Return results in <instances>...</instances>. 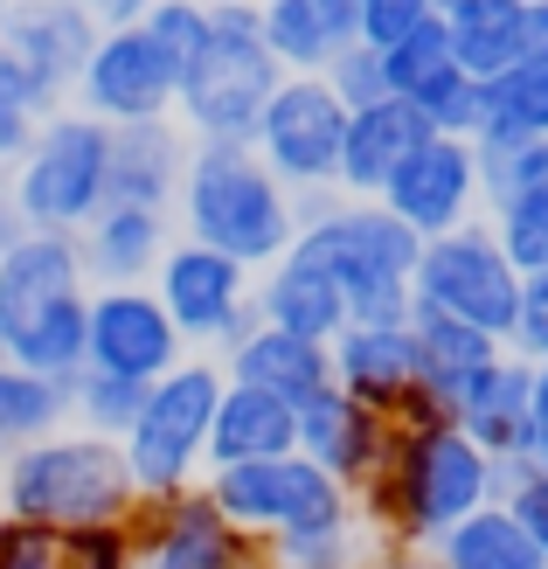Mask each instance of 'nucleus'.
<instances>
[{"instance_id": "4", "label": "nucleus", "mask_w": 548, "mask_h": 569, "mask_svg": "<svg viewBox=\"0 0 548 569\" xmlns=\"http://www.w3.org/2000/svg\"><path fill=\"white\" fill-rule=\"evenodd\" d=\"M340 292H348V320L361 327H410V278L424 258V237L410 222H396L382 202H340L333 216L306 222L299 243Z\"/></svg>"}, {"instance_id": "8", "label": "nucleus", "mask_w": 548, "mask_h": 569, "mask_svg": "<svg viewBox=\"0 0 548 569\" xmlns=\"http://www.w3.org/2000/svg\"><path fill=\"white\" fill-rule=\"evenodd\" d=\"M410 299L424 312H445V320H466L479 333L507 340L514 333V306H521V271L500 250L494 222H466V230L424 237V258L410 278Z\"/></svg>"}, {"instance_id": "21", "label": "nucleus", "mask_w": 548, "mask_h": 569, "mask_svg": "<svg viewBox=\"0 0 548 569\" xmlns=\"http://www.w3.org/2000/svg\"><path fill=\"white\" fill-rule=\"evenodd\" d=\"M424 139H430V119L410 98H382V104L348 111V139H340V194H348V202H375L382 181L424 147Z\"/></svg>"}, {"instance_id": "11", "label": "nucleus", "mask_w": 548, "mask_h": 569, "mask_svg": "<svg viewBox=\"0 0 548 569\" xmlns=\"http://www.w3.org/2000/svg\"><path fill=\"white\" fill-rule=\"evenodd\" d=\"M340 139H348V104L333 98V83L285 77L250 132V147L285 188L306 194V188H340Z\"/></svg>"}, {"instance_id": "13", "label": "nucleus", "mask_w": 548, "mask_h": 569, "mask_svg": "<svg viewBox=\"0 0 548 569\" xmlns=\"http://www.w3.org/2000/svg\"><path fill=\"white\" fill-rule=\"evenodd\" d=\"M147 284H153V299L167 306V320H175V333L188 340V348H216V340L250 312L257 271L237 264V258H222V250H209V243H195V237H175Z\"/></svg>"}, {"instance_id": "43", "label": "nucleus", "mask_w": 548, "mask_h": 569, "mask_svg": "<svg viewBox=\"0 0 548 569\" xmlns=\"http://www.w3.org/2000/svg\"><path fill=\"white\" fill-rule=\"evenodd\" d=\"M507 355H521V361H548V264H541V271H521V306H514Z\"/></svg>"}, {"instance_id": "9", "label": "nucleus", "mask_w": 548, "mask_h": 569, "mask_svg": "<svg viewBox=\"0 0 548 569\" xmlns=\"http://www.w3.org/2000/svg\"><path fill=\"white\" fill-rule=\"evenodd\" d=\"M209 493H216V507H222L229 521L257 528L265 542L355 521V493L340 487L327 466H312L306 451H285V459H250V466H222V472H209Z\"/></svg>"}, {"instance_id": "5", "label": "nucleus", "mask_w": 548, "mask_h": 569, "mask_svg": "<svg viewBox=\"0 0 548 569\" xmlns=\"http://www.w3.org/2000/svg\"><path fill=\"white\" fill-rule=\"evenodd\" d=\"M209 49L181 70V126L195 139H243L265 119L271 91L285 83V63L265 49V14L257 0H209Z\"/></svg>"}, {"instance_id": "10", "label": "nucleus", "mask_w": 548, "mask_h": 569, "mask_svg": "<svg viewBox=\"0 0 548 569\" xmlns=\"http://www.w3.org/2000/svg\"><path fill=\"white\" fill-rule=\"evenodd\" d=\"M126 521L139 542V569H278L271 542L257 528L229 521L209 487L139 493Z\"/></svg>"}, {"instance_id": "40", "label": "nucleus", "mask_w": 548, "mask_h": 569, "mask_svg": "<svg viewBox=\"0 0 548 569\" xmlns=\"http://www.w3.org/2000/svg\"><path fill=\"white\" fill-rule=\"evenodd\" d=\"M500 507L535 535V549L548 556V466H535V459H500Z\"/></svg>"}, {"instance_id": "30", "label": "nucleus", "mask_w": 548, "mask_h": 569, "mask_svg": "<svg viewBox=\"0 0 548 569\" xmlns=\"http://www.w3.org/2000/svg\"><path fill=\"white\" fill-rule=\"evenodd\" d=\"M63 423H70V382L36 376L21 361H0V466L28 445L56 438Z\"/></svg>"}, {"instance_id": "42", "label": "nucleus", "mask_w": 548, "mask_h": 569, "mask_svg": "<svg viewBox=\"0 0 548 569\" xmlns=\"http://www.w3.org/2000/svg\"><path fill=\"white\" fill-rule=\"evenodd\" d=\"M0 569H63V528L0 515Z\"/></svg>"}, {"instance_id": "48", "label": "nucleus", "mask_w": 548, "mask_h": 569, "mask_svg": "<svg viewBox=\"0 0 548 569\" xmlns=\"http://www.w3.org/2000/svg\"><path fill=\"white\" fill-rule=\"evenodd\" d=\"M368 569H438V556L430 549H396V542H382L368 556Z\"/></svg>"}, {"instance_id": "39", "label": "nucleus", "mask_w": 548, "mask_h": 569, "mask_svg": "<svg viewBox=\"0 0 548 569\" xmlns=\"http://www.w3.org/2000/svg\"><path fill=\"white\" fill-rule=\"evenodd\" d=\"M209 28H216L209 21V0H153V8H147V36L175 56L181 70L209 49Z\"/></svg>"}, {"instance_id": "37", "label": "nucleus", "mask_w": 548, "mask_h": 569, "mask_svg": "<svg viewBox=\"0 0 548 569\" xmlns=\"http://www.w3.org/2000/svg\"><path fill=\"white\" fill-rule=\"evenodd\" d=\"M494 237L514 258V271H541L548 264V174L535 188H521V194H507V202H494Z\"/></svg>"}, {"instance_id": "6", "label": "nucleus", "mask_w": 548, "mask_h": 569, "mask_svg": "<svg viewBox=\"0 0 548 569\" xmlns=\"http://www.w3.org/2000/svg\"><path fill=\"white\" fill-rule=\"evenodd\" d=\"M8 202L28 230L77 237L111 202V126L91 111H49L8 174Z\"/></svg>"}, {"instance_id": "19", "label": "nucleus", "mask_w": 548, "mask_h": 569, "mask_svg": "<svg viewBox=\"0 0 548 569\" xmlns=\"http://www.w3.org/2000/svg\"><path fill=\"white\" fill-rule=\"evenodd\" d=\"M327 348H333V382L348 389L355 403H368L375 417H396V403L424 382L410 327H361V320H348Z\"/></svg>"}, {"instance_id": "23", "label": "nucleus", "mask_w": 548, "mask_h": 569, "mask_svg": "<svg viewBox=\"0 0 548 569\" xmlns=\"http://www.w3.org/2000/svg\"><path fill=\"white\" fill-rule=\"evenodd\" d=\"M528 396H535V361L500 355L458 389V431L486 459H528Z\"/></svg>"}, {"instance_id": "47", "label": "nucleus", "mask_w": 548, "mask_h": 569, "mask_svg": "<svg viewBox=\"0 0 548 569\" xmlns=\"http://www.w3.org/2000/svg\"><path fill=\"white\" fill-rule=\"evenodd\" d=\"M320 14H327V28H333L340 49L361 42V0H320Z\"/></svg>"}, {"instance_id": "20", "label": "nucleus", "mask_w": 548, "mask_h": 569, "mask_svg": "<svg viewBox=\"0 0 548 569\" xmlns=\"http://www.w3.org/2000/svg\"><path fill=\"white\" fill-rule=\"evenodd\" d=\"M175 243L167 209H139V202H104L91 222L77 230V258L91 284H147Z\"/></svg>"}, {"instance_id": "52", "label": "nucleus", "mask_w": 548, "mask_h": 569, "mask_svg": "<svg viewBox=\"0 0 548 569\" xmlns=\"http://www.w3.org/2000/svg\"><path fill=\"white\" fill-rule=\"evenodd\" d=\"M0 361H8V340H0Z\"/></svg>"}, {"instance_id": "53", "label": "nucleus", "mask_w": 548, "mask_h": 569, "mask_svg": "<svg viewBox=\"0 0 548 569\" xmlns=\"http://www.w3.org/2000/svg\"><path fill=\"white\" fill-rule=\"evenodd\" d=\"M0 21H8V0H0Z\"/></svg>"}, {"instance_id": "49", "label": "nucleus", "mask_w": 548, "mask_h": 569, "mask_svg": "<svg viewBox=\"0 0 548 569\" xmlns=\"http://www.w3.org/2000/svg\"><path fill=\"white\" fill-rule=\"evenodd\" d=\"M83 8H91L104 28H126V21H147V8H153V0H83Z\"/></svg>"}, {"instance_id": "3", "label": "nucleus", "mask_w": 548, "mask_h": 569, "mask_svg": "<svg viewBox=\"0 0 548 569\" xmlns=\"http://www.w3.org/2000/svg\"><path fill=\"white\" fill-rule=\"evenodd\" d=\"M139 507V479L126 466L119 438L77 431L63 423L56 438L14 451L0 466V515L42 521V528H77V521H126Z\"/></svg>"}, {"instance_id": "54", "label": "nucleus", "mask_w": 548, "mask_h": 569, "mask_svg": "<svg viewBox=\"0 0 548 569\" xmlns=\"http://www.w3.org/2000/svg\"><path fill=\"white\" fill-rule=\"evenodd\" d=\"M0 194H8V181H0Z\"/></svg>"}, {"instance_id": "27", "label": "nucleus", "mask_w": 548, "mask_h": 569, "mask_svg": "<svg viewBox=\"0 0 548 569\" xmlns=\"http://www.w3.org/2000/svg\"><path fill=\"white\" fill-rule=\"evenodd\" d=\"M438 21H445L451 56L466 77L494 83L500 70L521 63V0H451Z\"/></svg>"}, {"instance_id": "25", "label": "nucleus", "mask_w": 548, "mask_h": 569, "mask_svg": "<svg viewBox=\"0 0 548 569\" xmlns=\"http://www.w3.org/2000/svg\"><path fill=\"white\" fill-rule=\"evenodd\" d=\"M285 451H299V410L271 389L222 382V403L209 423V472L250 466V459H285Z\"/></svg>"}, {"instance_id": "33", "label": "nucleus", "mask_w": 548, "mask_h": 569, "mask_svg": "<svg viewBox=\"0 0 548 569\" xmlns=\"http://www.w3.org/2000/svg\"><path fill=\"white\" fill-rule=\"evenodd\" d=\"M472 160H479V194L507 202L548 174V139L535 132H472Z\"/></svg>"}, {"instance_id": "29", "label": "nucleus", "mask_w": 548, "mask_h": 569, "mask_svg": "<svg viewBox=\"0 0 548 569\" xmlns=\"http://www.w3.org/2000/svg\"><path fill=\"white\" fill-rule=\"evenodd\" d=\"M438 569H548V556L535 549V535L507 515V507H479V515H466L458 528L438 535Z\"/></svg>"}, {"instance_id": "36", "label": "nucleus", "mask_w": 548, "mask_h": 569, "mask_svg": "<svg viewBox=\"0 0 548 569\" xmlns=\"http://www.w3.org/2000/svg\"><path fill=\"white\" fill-rule=\"evenodd\" d=\"M382 549L375 535L361 528V515L355 521H340V528H312V535H278L271 542V556H278V569H368V556Z\"/></svg>"}, {"instance_id": "38", "label": "nucleus", "mask_w": 548, "mask_h": 569, "mask_svg": "<svg viewBox=\"0 0 548 569\" xmlns=\"http://www.w3.org/2000/svg\"><path fill=\"white\" fill-rule=\"evenodd\" d=\"M63 569H139L132 521H77V528H63Z\"/></svg>"}, {"instance_id": "44", "label": "nucleus", "mask_w": 548, "mask_h": 569, "mask_svg": "<svg viewBox=\"0 0 548 569\" xmlns=\"http://www.w3.org/2000/svg\"><path fill=\"white\" fill-rule=\"evenodd\" d=\"M438 8L430 0H361V42L368 49H389V42H402L417 21H430Z\"/></svg>"}, {"instance_id": "17", "label": "nucleus", "mask_w": 548, "mask_h": 569, "mask_svg": "<svg viewBox=\"0 0 548 569\" xmlns=\"http://www.w3.org/2000/svg\"><path fill=\"white\" fill-rule=\"evenodd\" d=\"M98 36H104V21L83 0H8V21H0V49H14L56 91H77Z\"/></svg>"}, {"instance_id": "34", "label": "nucleus", "mask_w": 548, "mask_h": 569, "mask_svg": "<svg viewBox=\"0 0 548 569\" xmlns=\"http://www.w3.org/2000/svg\"><path fill=\"white\" fill-rule=\"evenodd\" d=\"M147 389H153V382L98 376V368H83V376L70 382V423H77V431H98V438H126L132 417L147 410Z\"/></svg>"}, {"instance_id": "26", "label": "nucleus", "mask_w": 548, "mask_h": 569, "mask_svg": "<svg viewBox=\"0 0 548 569\" xmlns=\"http://www.w3.org/2000/svg\"><path fill=\"white\" fill-rule=\"evenodd\" d=\"M222 376L250 382V389H271V396H285V403L299 410L306 396H320L333 382V348L327 340H299L285 327H257L243 348L222 355Z\"/></svg>"}, {"instance_id": "16", "label": "nucleus", "mask_w": 548, "mask_h": 569, "mask_svg": "<svg viewBox=\"0 0 548 569\" xmlns=\"http://www.w3.org/2000/svg\"><path fill=\"white\" fill-rule=\"evenodd\" d=\"M91 292V278H83V258H77V237L63 230H28L0 250V340H14L49 320L56 306H70Z\"/></svg>"}, {"instance_id": "7", "label": "nucleus", "mask_w": 548, "mask_h": 569, "mask_svg": "<svg viewBox=\"0 0 548 569\" xmlns=\"http://www.w3.org/2000/svg\"><path fill=\"white\" fill-rule=\"evenodd\" d=\"M222 361H181L175 376H160L147 389V410L132 417L126 445V466L139 479V493H175L195 487V466H209V423L222 403Z\"/></svg>"}, {"instance_id": "32", "label": "nucleus", "mask_w": 548, "mask_h": 569, "mask_svg": "<svg viewBox=\"0 0 548 569\" xmlns=\"http://www.w3.org/2000/svg\"><path fill=\"white\" fill-rule=\"evenodd\" d=\"M382 63H389V98H410V104H424L445 77H458V56H451V36H445L438 14L417 21L402 42H389Z\"/></svg>"}, {"instance_id": "31", "label": "nucleus", "mask_w": 548, "mask_h": 569, "mask_svg": "<svg viewBox=\"0 0 548 569\" xmlns=\"http://www.w3.org/2000/svg\"><path fill=\"white\" fill-rule=\"evenodd\" d=\"M257 14H265V49L285 63V77H320L340 56L320 0H257Z\"/></svg>"}, {"instance_id": "28", "label": "nucleus", "mask_w": 548, "mask_h": 569, "mask_svg": "<svg viewBox=\"0 0 548 569\" xmlns=\"http://www.w3.org/2000/svg\"><path fill=\"white\" fill-rule=\"evenodd\" d=\"M410 333H417L424 382L438 389V396H451V410H458V389H466L479 368H494V361L507 355V340L479 333V327H466V320H445V312H424V306H410Z\"/></svg>"}, {"instance_id": "2", "label": "nucleus", "mask_w": 548, "mask_h": 569, "mask_svg": "<svg viewBox=\"0 0 548 569\" xmlns=\"http://www.w3.org/2000/svg\"><path fill=\"white\" fill-rule=\"evenodd\" d=\"M181 230L195 243L222 250V258L265 271L299 243L292 188L243 139H195L188 174H181Z\"/></svg>"}, {"instance_id": "18", "label": "nucleus", "mask_w": 548, "mask_h": 569, "mask_svg": "<svg viewBox=\"0 0 548 569\" xmlns=\"http://www.w3.org/2000/svg\"><path fill=\"white\" fill-rule=\"evenodd\" d=\"M299 451H306L312 466H327L340 487L355 493L361 479L382 466V451H389V417H375L340 382H327L320 396H306V403H299Z\"/></svg>"}, {"instance_id": "50", "label": "nucleus", "mask_w": 548, "mask_h": 569, "mask_svg": "<svg viewBox=\"0 0 548 569\" xmlns=\"http://www.w3.org/2000/svg\"><path fill=\"white\" fill-rule=\"evenodd\" d=\"M430 8H438V14H445V8H451V0H430Z\"/></svg>"}, {"instance_id": "41", "label": "nucleus", "mask_w": 548, "mask_h": 569, "mask_svg": "<svg viewBox=\"0 0 548 569\" xmlns=\"http://www.w3.org/2000/svg\"><path fill=\"white\" fill-rule=\"evenodd\" d=\"M320 77L333 83V98L348 104V111L382 104V98H389V63H382V49H368V42H348V49H340Z\"/></svg>"}, {"instance_id": "14", "label": "nucleus", "mask_w": 548, "mask_h": 569, "mask_svg": "<svg viewBox=\"0 0 548 569\" xmlns=\"http://www.w3.org/2000/svg\"><path fill=\"white\" fill-rule=\"evenodd\" d=\"M188 361V340L175 333L167 306L153 299V284H98L91 292V333H83V368L98 376H132L160 382Z\"/></svg>"}, {"instance_id": "1", "label": "nucleus", "mask_w": 548, "mask_h": 569, "mask_svg": "<svg viewBox=\"0 0 548 569\" xmlns=\"http://www.w3.org/2000/svg\"><path fill=\"white\" fill-rule=\"evenodd\" d=\"M494 500H500V459H486L458 423H445V431H389L382 466L355 487V515L375 542L438 549L445 528H458Z\"/></svg>"}, {"instance_id": "46", "label": "nucleus", "mask_w": 548, "mask_h": 569, "mask_svg": "<svg viewBox=\"0 0 548 569\" xmlns=\"http://www.w3.org/2000/svg\"><path fill=\"white\" fill-rule=\"evenodd\" d=\"M521 63H548V0H521Z\"/></svg>"}, {"instance_id": "24", "label": "nucleus", "mask_w": 548, "mask_h": 569, "mask_svg": "<svg viewBox=\"0 0 548 569\" xmlns=\"http://www.w3.org/2000/svg\"><path fill=\"white\" fill-rule=\"evenodd\" d=\"M257 320L265 327H285L299 340H333L340 327H348V292L306 258V250H285L278 264L257 271Z\"/></svg>"}, {"instance_id": "45", "label": "nucleus", "mask_w": 548, "mask_h": 569, "mask_svg": "<svg viewBox=\"0 0 548 569\" xmlns=\"http://www.w3.org/2000/svg\"><path fill=\"white\" fill-rule=\"evenodd\" d=\"M528 459L548 466V361H535V396H528Z\"/></svg>"}, {"instance_id": "22", "label": "nucleus", "mask_w": 548, "mask_h": 569, "mask_svg": "<svg viewBox=\"0 0 548 569\" xmlns=\"http://www.w3.org/2000/svg\"><path fill=\"white\" fill-rule=\"evenodd\" d=\"M188 132L181 119H126L111 126V202L167 209L188 174Z\"/></svg>"}, {"instance_id": "35", "label": "nucleus", "mask_w": 548, "mask_h": 569, "mask_svg": "<svg viewBox=\"0 0 548 569\" xmlns=\"http://www.w3.org/2000/svg\"><path fill=\"white\" fill-rule=\"evenodd\" d=\"M479 132H535L548 139V63H514L486 83Z\"/></svg>"}, {"instance_id": "12", "label": "nucleus", "mask_w": 548, "mask_h": 569, "mask_svg": "<svg viewBox=\"0 0 548 569\" xmlns=\"http://www.w3.org/2000/svg\"><path fill=\"white\" fill-rule=\"evenodd\" d=\"M77 98L91 119L104 126H126V119H175V98H181V63L167 56L147 21H126V28H104L91 63L77 77Z\"/></svg>"}, {"instance_id": "51", "label": "nucleus", "mask_w": 548, "mask_h": 569, "mask_svg": "<svg viewBox=\"0 0 548 569\" xmlns=\"http://www.w3.org/2000/svg\"><path fill=\"white\" fill-rule=\"evenodd\" d=\"M0 104H14V98H8V91H0ZM28 119H36V111H28Z\"/></svg>"}, {"instance_id": "15", "label": "nucleus", "mask_w": 548, "mask_h": 569, "mask_svg": "<svg viewBox=\"0 0 548 569\" xmlns=\"http://www.w3.org/2000/svg\"><path fill=\"white\" fill-rule=\"evenodd\" d=\"M396 222H410L417 237H445V230H466L479 216V160H472V139H451V132H430L424 147L396 167L375 194Z\"/></svg>"}]
</instances>
